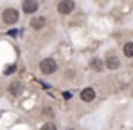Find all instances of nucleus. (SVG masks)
<instances>
[{"label":"nucleus","instance_id":"7ed1b4c3","mask_svg":"<svg viewBox=\"0 0 133 130\" xmlns=\"http://www.w3.org/2000/svg\"><path fill=\"white\" fill-rule=\"evenodd\" d=\"M74 9H76L74 0H61L57 3V12L61 15H69V14L74 12Z\"/></svg>","mask_w":133,"mask_h":130},{"label":"nucleus","instance_id":"39448f33","mask_svg":"<svg viewBox=\"0 0 133 130\" xmlns=\"http://www.w3.org/2000/svg\"><path fill=\"white\" fill-rule=\"evenodd\" d=\"M22 10H24V14H29V15L36 14L39 10V0H24Z\"/></svg>","mask_w":133,"mask_h":130},{"label":"nucleus","instance_id":"423d86ee","mask_svg":"<svg viewBox=\"0 0 133 130\" xmlns=\"http://www.w3.org/2000/svg\"><path fill=\"white\" fill-rule=\"evenodd\" d=\"M9 93L10 95H14V96H20V95L24 93V85H22V81H12L9 85Z\"/></svg>","mask_w":133,"mask_h":130},{"label":"nucleus","instance_id":"9b49d317","mask_svg":"<svg viewBox=\"0 0 133 130\" xmlns=\"http://www.w3.org/2000/svg\"><path fill=\"white\" fill-rule=\"evenodd\" d=\"M41 130H57V127H56V123H52V122H45L42 127H41Z\"/></svg>","mask_w":133,"mask_h":130},{"label":"nucleus","instance_id":"f257e3e1","mask_svg":"<svg viewBox=\"0 0 133 130\" xmlns=\"http://www.w3.org/2000/svg\"><path fill=\"white\" fill-rule=\"evenodd\" d=\"M39 69L45 76L54 75V73L57 71V63H56V59H52V58H45V59H42V61L39 63Z\"/></svg>","mask_w":133,"mask_h":130},{"label":"nucleus","instance_id":"20e7f679","mask_svg":"<svg viewBox=\"0 0 133 130\" xmlns=\"http://www.w3.org/2000/svg\"><path fill=\"white\" fill-rule=\"evenodd\" d=\"M104 66L108 69H118L120 68V58L115 52H106V56H104Z\"/></svg>","mask_w":133,"mask_h":130},{"label":"nucleus","instance_id":"0eeeda50","mask_svg":"<svg viewBox=\"0 0 133 130\" xmlns=\"http://www.w3.org/2000/svg\"><path fill=\"white\" fill-rule=\"evenodd\" d=\"M81 100L86 101V103H89V101H93L94 98H96V91H94V88H84V90L81 91Z\"/></svg>","mask_w":133,"mask_h":130},{"label":"nucleus","instance_id":"f8f14e48","mask_svg":"<svg viewBox=\"0 0 133 130\" xmlns=\"http://www.w3.org/2000/svg\"><path fill=\"white\" fill-rule=\"evenodd\" d=\"M12 73H15V64H14V66H9V68L5 69V76L12 75Z\"/></svg>","mask_w":133,"mask_h":130},{"label":"nucleus","instance_id":"f03ea898","mask_svg":"<svg viewBox=\"0 0 133 130\" xmlns=\"http://www.w3.org/2000/svg\"><path fill=\"white\" fill-rule=\"evenodd\" d=\"M2 22L7 24V26H12V24L19 22V10H17V9H12V7L5 9L2 12Z\"/></svg>","mask_w":133,"mask_h":130},{"label":"nucleus","instance_id":"1a4fd4ad","mask_svg":"<svg viewBox=\"0 0 133 130\" xmlns=\"http://www.w3.org/2000/svg\"><path fill=\"white\" fill-rule=\"evenodd\" d=\"M89 66L94 69V71H101V69L104 68V63L101 61V59H98V58H93V59H91V63H89Z\"/></svg>","mask_w":133,"mask_h":130},{"label":"nucleus","instance_id":"9d476101","mask_svg":"<svg viewBox=\"0 0 133 130\" xmlns=\"http://www.w3.org/2000/svg\"><path fill=\"white\" fill-rule=\"evenodd\" d=\"M123 54L127 58H133V42H127L123 46Z\"/></svg>","mask_w":133,"mask_h":130},{"label":"nucleus","instance_id":"ddd939ff","mask_svg":"<svg viewBox=\"0 0 133 130\" xmlns=\"http://www.w3.org/2000/svg\"><path fill=\"white\" fill-rule=\"evenodd\" d=\"M66 130H76V128H66Z\"/></svg>","mask_w":133,"mask_h":130},{"label":"nucleus","instance_id":"6e6552de","mask_svg":"<svg viewBox=\"0 0 133 130\" xmlns=\"http://www.w3.org/2000/svg\"><path fill=\"white\" fill-rule=\"evenodd\" d=\"M45 22H47V20H45V17H34L32 20H30V27H32L34 30H41V29H44L45 27Z\"/></svg>","mask_w":133,"mask_h":130}]
</instances>
